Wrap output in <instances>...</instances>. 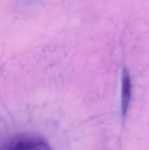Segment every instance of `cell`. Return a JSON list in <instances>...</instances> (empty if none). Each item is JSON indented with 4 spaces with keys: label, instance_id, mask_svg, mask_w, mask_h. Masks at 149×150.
<instances>
[{
    "label": "cell",
    "instance_id": "obj_2",
    "mask_svg": "<svg viewBox=\"0 0 149 150\" xmlns=\"http://www.w3.org/2000/svg\"><path fill=\"white\" fill-rule=\"evenodd\" d=\"M132 99V81L130 74L127 69H124L121 76V107L123 115H126L130 107Z\"/></svg>",
    "mask_w": 149,
    "mask_h": 150
},
{
    "label": "cell",
    "instance_id": "obj_1",
    "mask_svg": "<svg viewBox=\"0 0 149 150\" xmlns=\"http://www.w3.org/2000/svg\"><path fill=\"white\" fill-rule=\"evenodd\" d=\"M0 150H51L48 143L34 135H18L6 141Z\"/></svg>",
    "mask_w": 149,
    "mask_h": 150
}]
</instances>
